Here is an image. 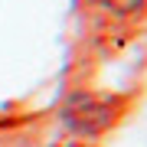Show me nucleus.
<instances>
[{
    "label": "nucleus",
    "instance_id": "nucleus-1",
    "mask_svg": "<svg viewBox=\"0 0 147 147\" xmlns=\"http://www.w3.org/2000/svg\"><path fill=\"white\" fill-rule=\"evenodd\" d=\"M118 101L95 92H75L62 105V121L75 134H101L118 121Z\"/></svg>",
    "mask_w": 147,
    "mask_h": 147
},
{
    "label": "nucleus",
    "instance_id": "nucleus-2",
    "mask_svg": "<svg viewBox=\"0 0 147 147\" xmlns=\"http://www.w3.org/2000/svg\"><path fill=\"white\" fill-rule=\"evenodd\" d=\"M115 10H121V13H131V10H141V7L147 3V0H108Z\"/></svg>",
    "mask_w": 147,
    "mask_h": 147
}]
</instances>
